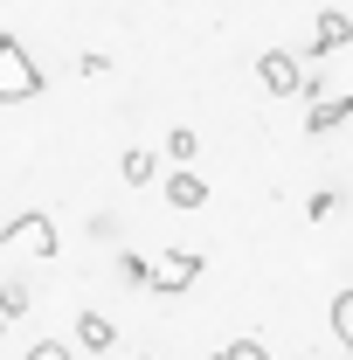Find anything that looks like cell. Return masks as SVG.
I'll return each mask as SVG.
<instances>
[{"label":"cell","instance_id":"obj_1","mask_svg":"<svg viewBox=\"0 0 353 360\" xmlns=\"http://www.w3.org/2000/svg\"><path fill=\"white\" fill-rule=\"evenodd\" d=\"M42 90V70H35V56L14 42V35H0V104H28Z\"/></svg>","mask_w":353,"mask_h":360},{"label":"cell","instance_id":"obj_2","mask_svg":"<svg viewBox=\"0 0 353 360\" xmlns=\"http://www.w3.org/2000/svg\"><path fill=\"white\" fill-rule=\"evenodd\" d=\"M194 277H201V257H194V250H160V257L146 264V284H153V291H167V298L187 291Z\"/></svg>","mask_w":353,"mask_h":360},{"label":"cell","instance_id":"obj_3","mask_svg":"<svg viewBox=\"0 0 353 360\" xmlns=\"http://www.w3.org/2000/svg\"><path fill=\"white\" fill-rule=\"evenodd\" d=\"M257 77H264L270 97H298V56H291V49H264Z\"/></svg>","mask_w":353,"mask_h":360},{"label":"cell","instance_id":"obj_4","mask_svg":"<svg viewBox=\"0 0 353 360\" xmlns=\"http://www.w3.org/2000/svg\"><path fill=\"white\" fill-rule=\"evenodd\" d=\"M347 42H353V21H347V14H319V28H312V49L298 56V63H326L333 49H347Z\"/></svg>","mask_w":353,"mask_h":360},{"label":"cell","instance_id":"obj_5","mask_svg":"<svg viewBox=\"0 0 353 360\" xmlns=\"http://www.w3.org/2000/svg\"><path fill=\"white\" fill-rule=\"evenodd\" d=\"M167 208H180V215L208 208V180L194 174V167H180V174H167Z\"/></svg>","mask_w":353,"mask_h":360},{"label":"cell","instance_id":"obj_6","mask_svg":"<svg viewBox=\"0 0 353 360\" xmlns=\"http://www.w3.org/2000/svg\"><path fill=\"white\" fill-rule=\"evenodd\" d=\"M7 243H35L42 257H56V243H63V236H56L49 215H21V222H7Z\"/></svg>","mask_w":353,"mask_h":360},{"label":"cell","instance_id":"obj_7","mask_svg":"<svg viewBox=\"0 0 353 360\" xmlns=\"http://www.w3.org/2000/svg\"><path fill=\"white\" fill-rule=\"evenodd\" d=\"M353 118V97H312V118H305V132H333V125H347Z\"/></svg>","mask_w":353,"mask_h":360},{"label":"cell","instance_id":"obj_8","mask_svg":"<svg viewBox=\"0 0 353 360\" xmlns=\"http://www.w3.org/2000/svg\"><path fill=\"white\" fill-rule=\"evenodd\" d=\"M77 347H90V354H104V347H118V326L104 312H77Z\"/></svg>","mask_w":353,"mask_h":360},{"label":"cell","instance_id":"obj_9","mask_svg":"<svg viewBox=\"0 0 353 360\" xmlns=\"http://www.w3.org/2000/svg\"><path fill=\"white\" fill-rule=\"evenodd\" d=\"M28 305H35V291H28L21 277H7V284H0V326H7V319H21Z\"/></svg>","mask_w":353,"mask_h":360},{"label":"cell","instance_id":"obj_10","mask_svg":"<svg viewBox=\"0 0 353 360\" xmlns=\"http://www.w3.org/2000/svg\"><path fill=\"white\" fill-rule=\"evenodd\" d=\"M333 340L353 354V291H340V298H333Z\"/></svg>","mask_w":353,"mask_h":360},{"label":"cell","instance_id":"obj_11","mask_svg":"<svg viewBox=\"0 0 353 360\" xmlns=\"http://www.w3.org/2000/svg\"><path fill=\"white\" fill-rule=\"evenodd\" d=\"M208 360H270V347L264 340H229V347H215Z\"/></svg>","mask_w":353,"mask_h":360},{"label":"cell","instance_id":"obj_12","mask_svg":"<svg viewBox=\"0 0 353 360\" xmlns=\"http://www.w3.org/2000/svg\"><path fill=\"white\" fill-rule=\"evenodd\" d=\"M118 167H125V180H132V187H153V153H139V146H132Z\"/></svg>","mask_w":353,"mask_h":360},{"label":"cell","instance_id":"obj_13","mask_svg":"<svg viewBox=\"0 0 353 360\" xmlns=\"http://www.w3.org/2000/svg\"><path fill=\"white\" fill-rule=\"evenodd\" d=\"M194 146H201L194 125H174V132H167V153H174V160H194Z\"/></svg>","mask_w":353,"mask_h":360},{"label":"cell","instance_id":"obj_14","mask_svg":"<svg viewBox=\"0 0 353 360\" xmlns=\"http://www.w3.org/2000/svg\"><path fill=\"white\" fill-rule=\"evenodd\" d=\"M333 208H340V194H333V187H319V194H312V201H305V215H312V222H326Z\"/></svg>","mask_w":353,"mask_h":360},{"label":"cell","instance_id":"obj_15","mask_svg":"<svg viewBox=\"0 0 353 360\" xmlns=\"http://www.w3.org/2000/svg\"><path fill=\"white\" fill-rule=\"evenodd\" d=\"M77 70H84V77H104V70H111V56H104V49H84V56H77Z\"/></svg>","mask_w":353,"mask_h":360},{"label":"cell","instance_id":"obj_16","mask_svg":"<svg viewBox=\"0 0 353 360\" xmlns=\"http://www.w3.org/2000/svg\"><path fill=\"white\" fill-rule=\"evenodd\" d=\"M118 277L125 284H146V257H118Z\"/></svg>","mask_w":353,"mask_h":360},{"label":"cell","instance_id":"obj_17","mask_svg":"<svg viewBox=\"0 0 353 360\" xmlns=\"http://www.w3.org/2000/svg\"><path fill=\"white\" fill-rule=\"evenodd\" d=\"M28 360H70V347H56V340H42V347H28Z\"/></svg>","mask_w":353,"mask_h":360}]
</instances>
